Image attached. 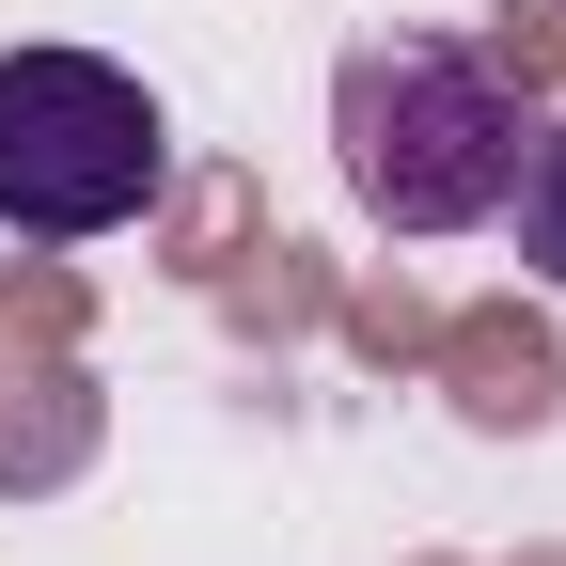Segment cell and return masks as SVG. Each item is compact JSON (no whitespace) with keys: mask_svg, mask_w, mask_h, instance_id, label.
Segmentation results:
<instances>
[{"mask_svg":"<svg viewBox=\"0 0 566 566\" xmlns=\"http://www.w3.org/2000/svg\"><path fill=\"white\" fill-rule=\"evenodd\" d=\"M174 174L158 95L95 48H0V221L17 237H126Z\"/></svg>","mask_w":566,"mask_h":566,"instance_id":"2","label":"cell"},{"mask_svg":"<svg viewBox=\"0 0 566 566\" xmlns=\"http://www.w3.org/2000/svg\"><path fill=\"white\" fill-rule=\"evenodd\" d=\"M504 221H520V268L566 300V126H551V142H520V189H504Z\"/></svg>","mask_w":566,"mask_h":566,"instance_id":"3","label":"cell"},{"mask_svg":"<svg viewBox=\"0 0 566 566\" xmlns=\"http://www.w3.org/2000/svg\"><path fill=\"white\" fill-rule=\"evenodd\" d=\"M331 142H346V189H363V221L394 237H472L504 221L520 189V80L457 32H363L331 63Z\"/></svg>","mask_w":566,"mask_h":566,"instance_id":"1","label":"cell"}]
</instances>
